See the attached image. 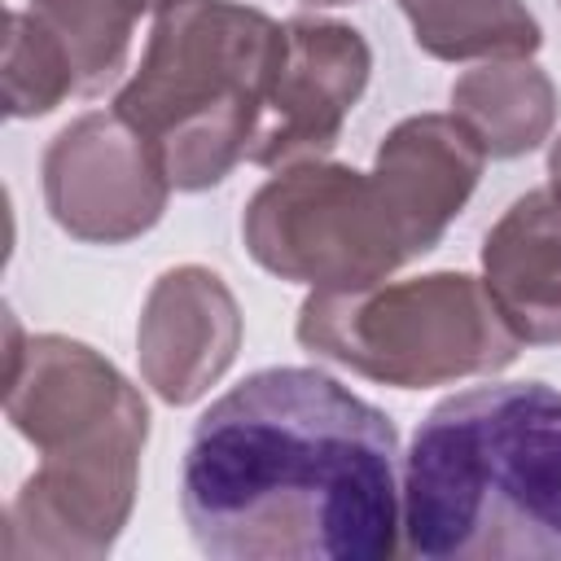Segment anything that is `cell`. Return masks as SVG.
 Returning a JSON list of instances; mask_svg holds the SVG:
<instances>
[{
  "label": "cell",
  "instance_id": "obj_1",
  "mask_svg": "<svg viewBox=\"0 0 561 561\" xmlns=\"http://www.w3.org/2000/svg\"><path fill=\"white\" fill-rule=\"evenodd\" d=\"M180 508L215 561H386L403 526L394 421L329 373H250L197 416Z\"/></svg>",
  "mask_w": 561,
  "mask_h": 561
},
{
  "label": "cell",
  "instance_id": "obj_2",
  "mask_svg": "<svg viewBox=\"0 0 561 561\" xmlns=\"http://www.w3.org/2000/svg\"><path fill=\"white\" fill-rule=\"evenodd\" d=\"M403 535L421 561H561V390L473 386L416 425Z\"/></svg>",
  "mask_w": 561,
  "mask_h": 561
},
{
  "label": "cell",
  "instance_id": "obj_3",
  "mask_svg": "<svg viewBox=\"0 0 561 561\" xmlns=\"http://www.w3.org/2000/svg\"><path fill=\"white\" fill-rule=\"evenodd\" d=\"M285 61V26L237 0H180L158 13L145 57L114 96L171 188L219 184L250 149Z\"/></svg>",
  "mask_w": 561,
  "mask_h": 561
},
{
  "label": "cell",
  "instance_id": "obj_4",
  "mask_svg": "<svg viewBox=\"0 0 561 561\" xmlns=\"http://www.w3.org/2000/svg\"><path fill=\"white\" fill-rule=\"evenodd\" d=\"M298 342L368 381L425 390L508 368L522 337L469 272H430L373 289H316L298 307Z\"/></svg>",
  "mask_w": 561,
  "mask_h": 561
},
{
  "label": "cell",
  "instance_id": "obj_5",
  "mask_svg": "<svg viewBox=\"0 0 561 561\" xmlns=\"http://www.w3.org/2000/svg\"><path fill=\"white\" fill-rule=\"evenodd\" d=\"M241 237L272 276L333 294L373 289L412 259L373 171L320 158L272 175L250 197Z\"/></svg>",
  "mask_w": 561,
  "mask_h": 561
},
{
  "label": "cell",
  "instance_id": "obj_6",
  "mask_svg": "<svg viewBox=\"0 0 561 561\" xmlns=\"http://www.w3.org/2000/svg\"><path fill=\"white\" fill-rule=\"evenodd\" d=\"M171 197L153 145L118 114H83L44 153V202L61 232L118 245L149 232Z\"/></svg>",
  "mask_w": 561,
  "mask_h": 561
},
{
  "label": "cell",
  "instance_id": "obj_7",
  "mask_svg": "<svg viewBox=\"0 0 561 561\" xmlns=\"http://www.w3.org/2000/svg\"><path fill=\"white\" fill-rule=\"evenodd\" d=\"M368 70L373 48L355 26L329 18H289L285 61L267 92L245 162L294 167L324 158L337 145L346 114L364 96Z\"/></svg>",
  "mask_w": 561,
  "mask_h": 561
},
{
  "label": "cell",
  "instance_id": "obj_8",
  "mask_svg": "<svg viewBox=\"0 0 561 561\" xmlns=\"http://www.w3.org/2000/svg\"><path fill=\"white\" fill-rule=\"evenodd\" d=\"M241 351V307L219 272L184 263L153 280L140 324L136 355L145 386L171 403H197Z\"/></svg>",
  "mask_w": 561,
  "mask_h": 561
},
{
  "label": "cell",
  "instance_id": "obj_9",
  "mask_svg": "<svg viewBox=\"0 0 561 561\" xmlns=\"http://www.w3.org/2000/svg\"><path fill=\"white\" fill-rule=\"evenodd\" d=\"M482 162V145L456 114H412L390 127L373 158V180L412 259L443 241L447 224L478 188Z\"/></svg>",
  "mask_w": 561,
  "mask_h": 561
},
{
  "label": "cell",
  "instance_id": "obj_10",
  "mask_svg": "<svg viewBox=\"0 0 561 561\" xmlns=\"http://www.w3.org/2000/svg\"><path fill=\"white\" fill-rule=\"evenodd\" d=\"M482 285L530 346H561V193H522L482 241Z\"/></svg>",
  "mask_w": 561,
  "mask_h": 561
},
{
  "label": "cell",
  "instance_id": "obj_11",
  "mask_svg": "<svg viewBox=\"0 0 561 561\" xmlns=\"http://www.w3.org/2000/svg\"><path fill=\"white\" fill-rule=\"evenodd\" d=\"M451 114L473 131L486 158H522L548 140L557 88L530 57L482 61L451 83Z\"/></svg>",
  "mask_w": 561,
  "mask_h": 561
},
{
  "label": "cell",
  "instance_id": "obj_12",
  "mask_svg": "<svg viewBox=\"0 0 561 561\" xmlns=\"http://www.w3.org/2000/svg\"><path fill=\"white\" fill-rule=\"evenodd\" d=\"M416 48L438 61H508L539 48V22L522 0H399Z\"/></svg>",
  "mask_w": 561,
  "mask_h": 561
},
{
  "label": "cell",
  "instance_id": "obj_13",
  "mask_svg": "<svg viewBox=\"0 0 561 561\" xmlns=\"http://www.w3.org/2000/svg\"><path fill=\"white\" fill-rule=\"evenodd\" d=\"M171 4L180 0H31V13L66 44L79 70V92H101L127 66L136 22Z\"/></svg>",
  "mask_w": 561,
  "mask_h": 561
},
{
  "label": "cell",
  "instance_id": "obj_14",
  "mask_svg": "<svg viewBox=\"0 0 561 561\" xmlns=\"http://www.w3.org/2000/svg\"><path fill=\"white\" fill-rule=\"evenodd\" d=\"M79 92V70L66 44L31 9L9 13L4 35V110L9 118H39Z\"/></svg>",
  "mask_w": 561,
  "mask_h": 561
},
{
  "label": "cell",
  "instance_id": "obj_15",
  "mask_svg": "<svg viewBox=\"0 0 561 561\" xmlns=\"http://www.w3.org/2000/svg\"><path fill=\"white\" fill-rule=\"evenodd\" d=\"M548 184L561 193V140H552V153H548Z\"/></svg>",
  "mask_w": 561,
  "mask_h": 561
},
{
  "label": "cell",
  "instance_id": "obj_16",
  "mask_svg": "<svg viewBox=\"0 0 561 561\" xmlns=\"http://www.w3.org/2000/svg\"><path fill=\"white\" fill-rule=\"evenodd\" d=\"M307 4H351V0H307Z\"/></svg>",
  "mask_w": 561,
  "mask_h": 561
}]
</instances>
